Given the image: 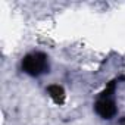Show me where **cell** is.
Instances as JSON below:
<instances>
[{"label": "cell", "mask_w": 125, "mask_h": 125, "mask_svg": "<svg viewBox=\"0 0 125 125\" xmlns=\"http://www.w3.org/2000/svg\"><path fill=\"white\" fill-rule=\"evenodd\" d=\"M46 63H47V60L43 54L40 53H32L30 56L25 57L24 60V68L28 74H32V75H38L41 72H44L46 69Z\"/></svg>", "instance_id": "6da1fadb"}]
</instances>
